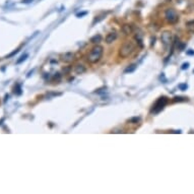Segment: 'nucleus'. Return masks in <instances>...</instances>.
I'll return each mask as SVG.
<instances>
[{"label":"nucleus","instance_id":"1","mask_svg":"<svg viewBox=\"0 0 194 194\" xmlns=\"http://www.w3.org/2000/svg\"><path fill=\"white\" fill-rule=\"evenodd\" d=\"M104 53V48L100 45H95L94 48L92 49L91 52H89V56H88V60L89 63H97L101 60V58L103 56Z\"/></svg>","mask_w":194,"mask_h":194},{"label":"nucleus","instance_id":"2","mask_svg":"<svg viewBox=\"0 0 194 194\" xmlns=\"http://www.w3.org/2000/svg\"><path fill=\"white\" fill-rule=\"evenodd\" d=\"M135 49L134 43L131 41H126L124 44L121 46L120 50H119V56L121 58H127L129 57L130 55L133 53Z\"/></svg>","mask_w":194,"mask_h":194},{"label":"nucleus","instance_id":"3","mask_svg":"<svg viewBox=\"0 0 194 194\" xmlns=\"http://www.w3.org/2000/svg\"><path fill=\"white\" fill-rule=\"evenodd\" d=\"M165 18L171 25H175L179 22V14L174 8H168L165 10Z\"/></svg>","mask_w":194,"mask_h":194},{"label":"nucleus","instance_id":"4","mask_svg":"<svg viewBox=\"0 0 194 194\" xmlns=\"http://www.w3.org/2000/svg\"><path fill=\"white\" fill-rule=\"evenodd\" d=\"M168 102H169V100H168L167 97H161L160 99H159L157 102L155 103V105L152 106V110H150V113H152V114H157V113H160L162 110L166 107Z\"/></svg>","mask_w":194,"mask_h":194},{"label":"nucleus","instance_id":"5","mask_svg":"<svg viewBox=\"0 0 194 194\" xmlns=\"http://www.w3.org/2000/svg\"><path fill=\"white\" fill-rule=\"evenodd\" d=\"M161 41H162V44H163V46H164V48L167 50V49L171 46V44L173 43L172 33H171L170 31L163 32L161 35Z\"/></svg>","mask_w":194,"mask_h":194},{"label":"nucleus","instance_id":"6","mask_svg":"<svg viewBox=\"0 0 194 194\" xmlns=\"http://www.w3.org/2000/svg\"><path fill=\"white\" fill-rule=\"evenodd\" d=\"M74 57L75 55L72 52H65V53L60 55V60L64 63H70L74 60Z\"/></svg>","mask_w":194,"mask_h":194},{"label":"nucleus","instance_id":"7","mask_svg":"<svg viewBox=\"0 0 194 194\" xmlns=\"http://www.w3.org/2000/svg\"><path fill=\"white\" fill-rule=\"evenodd\" d=\"M116 39H117V33H116V31H113V32H111V33H109L108 35H107L106 38H105V41H106L107 44H112Z\"/></svg>","mask_w":194,"mask_h":194},{"label":"nucleus","instance_id":"8","mask_svg":"<svg viewBox=\"0 0 194 194\" xmlns=\"http://www.w3.org/2000/svg\"><path fill=\"white\" fill-rule=\"evenodd\" d=\"M85 70H86L85 66L82 65V64H77L74 67V72L76 74H82L83 72H85Z\"/></svg>","mask_w":194,"mask_h":194},{"label":"nucleus","instance_id":"9","mask_svg":"<svg viewBox=\"0 0 194 194\" xmlns=\"http://www.w3.org/2000/svg\"><path fill=\"white\" fill-rule=\"evenodd\" d=\"M122 32L125 35H130L133 32V28H132V25H128V24H125L122 25Z\"/></svg>","mask_w":194,"mask_h":194},{"label":"nucleus","instance_id":"10","mask_svg":"<svg viewBox=\"0 0 194 194\" xmlns=\"http://www.w3.org/2000/svg\"><path fill=\"white\" fill-rule=\"evenodd\" d=\"M186 28L190 34H194V21L188 22L186 24Z\"/></svg>","mask_w":194,"mask_h":194},{"label":"nucleus","instance_id":"11","mask_svg":"<svg viewBox=\"0 0 194 194\" xmlns=\"http://www.w3.org/2000/svg\"><path fill=\"white\" fill-rule=\"evenodd\" d=\"M101 41H102V36H101V35H95V36H94L91 39V42L92 44H98V43H100Z\"/></svg>","mask_w":194,"mask_h":194},{"label":"nucleus","instance_id":"12","mask_svg":"<svg viewBox=\"0 0 194 194\" xmlns=\"http://www.w3.org/2000/svg\"><path fill=\"white\" fill-rule=\"evenodd\" d=\"M135 68H136V64H131L125 69V71H124V72H125V73H128V72H129V73H131V72H133L135 70Z\"/></svg>","mask_w":194,"mask_h":194},{"label":"nucleus","instance_id":"13","mask_svg":"<svg viewBox=\"0 0 194 194\" xmlns=\"http://www.w3.org/2000/svg\"><path fill=\"white\" fill-rule=\"evenodd\" d=\"M173 101L174 102H187L188 99L186 97H175Z\"/></svg>","mask_w":194,"mask_h":194},{"label":"nucleus","instance_id":"14","mask_svg":"<svg viewBox=\"0 0 194 194\" xmlns=\"http://www.w3.org/2000/svg\"><path fill=\"white\" fill-rule=\"evenodd\" d=\"M28 54H24V55H22V56H21V58H19V59H18V60H17V61H16V63H17V64H19V63H22V61H25V59H27V58H28Z\"/></svg>","mask_w":194,"mask_h":194},{"label":"nucleus","instance_id":"15","mask_svg":"<svg viewBox=\"0 0 194 194\" xmlns=\"http://www.w3.org/2000/svg\"><path fill=\"white\" fill-rule=\"evenodd\" d=\"M14 92H16V95H21L22 94V89H21V85H17L15 88H14Z\"/></svg>","mask_w":194,"mask_h":194},{"label":"nucleus","instance_id":"16","mask_svg":"<svg viewBox=\"0 0 194 194\" xmlns=\"http://www.w3.org/2000/svg\"><path fill=\"white\" fill-rule=\"evenodd\" d=\"M140 119L139 118H137V117H134V118H131V119L129 120V122L130 123H137L138 121H139Z\"/></svg>","mask_w":194,"mask_h":194},{"label":"nucleus","instance_id":"17","mask_svg":"<svg viewBox=\"0 0 194 194\" xmlns=\"http://www.w3.org/2000/svg\"><path fill=\"white\" fill-rule=\"evenodd\" d=\"M187 88H188V86H187L186 83H183V85H179V89H180L181 91H186Z\"/></svg>","mask_w":194,"mask_h":194},{"label":"nucleus","instance_id":"18","mask_svg":"<svg viewBox=\"0 0 194 194\" xmlns=\"http://www.w3.org/2000/svg\"><path fill=\"white\" fill-rule=\"evenodd\" d=\"M188 67H189V63L188 62H186V63H183V64H182V69H183V70H185V69H187Z\"/></svg>","mask_w":194,"mask_h":194},{"label":"nucleus","instance_id":"19","mask_svg":"<svg viewBox=\"0 0 194 194\" xmlns=\"http://www.w3.org/2000/svg\"><path fill=\"white\" fill-rule=\"evenodd\" d=\"M85 14H86V12H82V13H79V14H77V16H79V17H80V16H82V15H85Z\"/></svg>","mask_w":194,"mask_h":194},{"label":"nucleus","instance_id":"20","mask_svg":"<svg viewBox=\"0 0 194 194\" xmlns=\"http://www.w3.org/2000/svg\"><path fill=\"white\" fill-rule=\"evenodd\" d=\"M31 1H33V0H22L24 3H28V2H31Z\"/></svg>","mask_w":194,"mask_h":194},{"label":"nucleus","instance_id":"21","mask_svg":"<svg viewBox=\"0 0 194 194\" xmlns=\"http://www.w3.org/2000/svg\"><path fill=\"white\" fill-rule=\"evenodd\" d=\"M187 54H189V55H194V51H188Z\"/></svg>","mask_w":194,"mask_h":194},{"label":"nucleus","instance_id":"22","mask_svg":"<svg viewBox=\"0 0 194 194\" xmlns=\"http://www.w3.org/2000/svg\"><path fill=\"white\" fill-rule=\"evenodd\" d=\"M193 72H194V71H193Z\"/></svg>","mask_w":194,"mask_h":194}]
</instances>
